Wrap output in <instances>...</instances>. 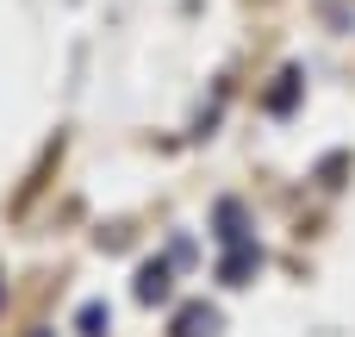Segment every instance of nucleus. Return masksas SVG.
I'll return each mask as SVG.
<instances>
[{"mask_svg": "<svg viewBox=\"0 0 355 337\" xmlns=\"http://www.w3.org/2000/svg\"><path fill=\"white\" fill-rule=\"evenodd\" d=\"M212 325H218V319H212L206 306H187V313H181V337H206Z\"/></svg>", "mask_w": 355, "mask_h": 337, "instance_id": "39448f33", "label": "nucleus"}, {"mask_svg": "<svg viewBox=\"0 0 355 337\" xmlns=\"http://www.w3.org/2000/svg\"><path fill=\"white\" fill-rule=\"evenodd\" d=\"M293 94H300V75L287 69V75H281V88L268 94V106H275V113H287V106H293Z\"/></svg>", "mask_w": 355, "mask_h": 337, "instance_id": "423d86ee", "label": "nucleus"}, {"mask_svg": "<svg viewBox=\"0 0 355 337\" xmlns=\"http://www.w3.org/2000/svg\"><path fill=\"white\" fill-rule=\"evenodd\" d=\"M137 300H168V269H162V263H150V269L137 275Z\"/></svg>", "mask_w": 355, "mask_h": 337, "instance_id": "7ed1b4c3", "label": "nucleus"}, {"mask_svg": "<svg viewBox=\"0 0 355 337\" xmlns=\"http://www.w3.org/2000/svg\"><path fill=\"white\" fill-rule=\"evenodd\" d=\"M256 269H262V250H256V244H231L225 263H218V281H225V288H243Z\"/></svg>", "mask_w": 355, "mask_h": 337, "instance_id": "f257e3e1", "label": "nucleus"}, {"mask_svg": "<svg viewBox=\"0 0 355 337\" xmlns=\"http://www.w3.org/2000/svg\"><path fill=\"white\" fill-rule=\"evenodd\" d=\"M218 244L231 250V244H250V231H243V206L237 200H218Z\"/></svg>", "mask_w": 355, "mask_h": 337, "instance_id": "f03ea898", "label": "nucleus"}, {"mask_svg": "<svg viewBox=\"0 0 355 337\" xmlns=\"http://www.w3.org/2000/svg\"><path fill=\"white\" fill-rule=\"evenodd\" d=\"M106 325H112V313H106L100 300H87V306H81V331H87V337H106Z\"/></svg>", "mask_w": 355, "mask_h": 337, "instance_id": "20e7f679", "label": "nucleus"}]
</instances>
